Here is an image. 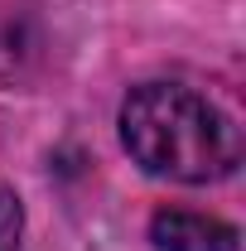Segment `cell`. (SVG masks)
Here are the masks:
<instances>
[{
  "label": "cell",
  "instance_id": "6da1fadb",
  "mask_svg": "<svg viewBox=\"0 0 246 251\" xmlns=\"http://www.w3.org/2000/svg\"><path fill=\"white\" fill-rule=\"evenodd\" d=\"M121 145L174 184H217L242 164L237 121L184 82H140L121 101Z\"/></svg>",
  "mask_w": 246,
  "mask_h": 251
},
{
  "label": "cell",
  "instance_id": "7a4b0ae2",
  "mask_svg": "<svg viewBox=\"0 0 246 251\" xmlns=\"http://www.w3.org/2000/svg\"><path fill=\"white\" fill-rule=\"evenodd\" d=\"M154 251H237V227L188 208H159L150 218Z\"/></svg>",
  "mask_w": 246,
  "mask_h": 251
},
{
  "label": "cell",
  "instance_id": "3957f363",
  "mask_svg": "<svg viewBox=\"0 0 246 251\" xmlns=\"http://www.w3.org/2000/svg\"><path fill=\"white\" fill-rule=\"evenodd\" d=\"M20 232H25V208L10 188L0 184V251H15L20 247Z\"/></svg>",
  "mask_w": 246,
  "mask_h": 251
}]
</instances>
